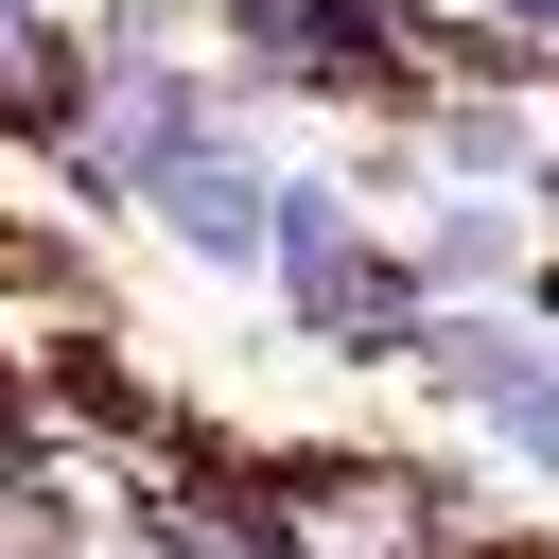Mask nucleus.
I'll return each instance as SVG.
<instances>
[{
    "label": "nucleus",
    "instance_id": "f03ea898",
    "mask_svg": "<svg viewBox=\"0 0 559 559\" xmlns=\"http://www.w3.org/2000/svg\"><path fill=\"white\" fill-rule=\"evenodd\" d=\"M542 367H559V349H542V314H524V297H489V314H437L402 384H437V402H472V419H507V402H524Z\"/></svg>",
    "mask_w": 559,
    "mask_h": 559
},
{
    "label": "nucleus",
    "instance_id": "39448f33",
    "mask_svg": "<svg viewBox=\"0 0 559 559\" xmlns=\"http://www.w3.org/2000/svg\"><path fill=\"white\" fill-rule=\"evenodd\" d=\"M489 17H507V35H524V52H559V0H489Z\"/></svg>",
    "mask_w": 559,
    "mask_h": 559
},
{
    "label": "nucleus",
    "instance_id": "20e7f679",
    "mask_svg": "<svg viewBox=\"0 0 559 559\" xmlns=\"http://www.w3.org/2000/svg\"><path fill=\"white\" fill-rule=\"evenodd\" d=\"M489 437H507V472H542V489H559V367H542V384H524Z\"/></svg>",
    "mask_w": 559,
    "mask_h": 559
},
{
    "label": "nucleus",
    "instance_id": "f257e3e1",
    "mask_svg": "<svg viewBox=\"0 0 559 559\" xmlns=\"http://www.w3.org/2000/svg\"><path fill=\"white\" fill-rule=\"evenodd\" d=\"M262 210H280V157L227 122V140H210V157L140 210V227H157V245H192V262H227V280H262Z\"/></svg>",
    "mask_w": 559,
    "mask_h": 559
},
{
    "label": "nucleus",
    "instance_id": "423d86ee",
    "mask_svg": "<svg viewBox=\"0 0 559 559\" xmlns=\"http://www.w3.org/2000/svg\"><path fill=\"white\" fill-rule=\"evenodd\" d=\"M524 210H542V227H559V140H542V175H524Z\"/></svg>",
    "mask_w": 559,
    "mask_h": 559
},
{
    "label": "nucleus",
    "instance_id": "7ed1b4c3",
    "mask_svg": "<svg viewBox=\"0 0 559 559\" xmlns=\"http://www.w3.org/2000/svg\"><path fill=\"white\" fill-rule=\"evenodd\" d=\"M524 227H542L524 192H437V210L402 227V280H419V297H489V280H524Z\"/></svg>",
    "mask_w": 559,
    "mask_h": 559
}]
</instances>
